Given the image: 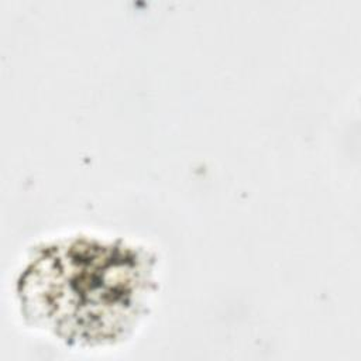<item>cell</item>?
<instances>
[{"label": "cell", "instance_id": "cell-1", "mask_svg": "<svg viewBox=\"0 0 361 361\" xmlns=\"http://www.w3.org/2000/svg\"><path fill=\"white\" fill-rule=\"evenodd\" d=\"M155 259L124 240L89 235L35 247L17 276L21 314L71 344L114 343L147 312Z\"/></svg>", "mask_w": 361, "mask_h": 361}]
</instances>
